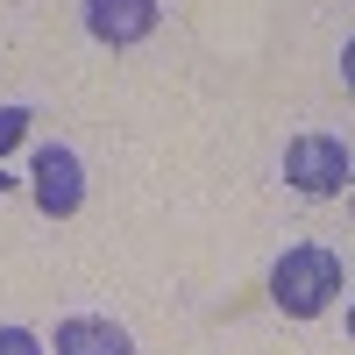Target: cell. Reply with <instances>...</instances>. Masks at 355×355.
Instances as JSON below:
<instances>
[{"label":"cell","instance_id":"2","mask_svg":"<svg viewBox=\"0 0 355 355\" xmlns=\"http://www.w3.org/2000/svg\"><path fill=\"white\" fill-rule=\"evenodd\" d=\"M348 178H355V164H348V142H341V135H291V142H284V185H291V192L334 199Z\"/></svg>","mask_w":355,"mask_h":355},{"label":"cell","instance_id":"8","mask_svg":"<svg viewBox=\"0 0 355 355\" xmlns=\"http://www.w3.org/2000/svg\"><path fill=\"white\" fill-rule=\"evenodd\" d=\"M341 78H348V93H355V36L341 43Z\"/></svg>","mask_w":355,"mask_h":355},{"label":"cell","instance_id":"9","mask_svg":"<svg viewBox=\"0 0 355 355\" xmlns=\"http://www.w3.org/2000/svg\"><path fill=\"white\" fill-rule=\"evenodd\" d=\"M8 185H15V178H8V171H0V192H8Z\"/></svg>","mask_w":355,"mask_h":355},{"label":"cell","instance_id":"4","mask_svg":"<svg viewBox=\"0 0 355 355\" xmlns=\"http://www.w3.org/2000/svg\"><path fill=\"white\" fill-rule=\"evenodd\" d=\"M157 0H85V28H93V43H107V50H128V43H142L157 28Z\"/></svg>","mask_w":355,"mask_h":355},{"label":"cell","instance_id":"5","mask_svg":"<svg viewBox=\"0 0 355 355\" xmlns=\"http://www.w3.org/2000/svg\"><path fill=\"white\" fill-rule=\"evenodd\" d=\"M57 355H135V341L114 327V320H93V313H78L57 327Z\"/></svg>","mask_w":355,"mask_h":355},{"label":"cell","instance_id":"1","mask_svg":"<svg viewBox=\"0 0 355 355\" xmlns=\"http://www.w3.org/2000/svg\"><path fill=\"white\" fill-rule=\"evenodd\" d=\"M334 299H341V256H334V249L299 242V249L277 256V270H270V306H277L284 320H320Z\"/></svg>","mask_w":355,"mask_h":355},{"label":"cell","instance_id":"10","mask_svg":"<svg viewBox=\"0 0 355 355\" xmlns=\"http://www.w3.org/2000/svg\"><path fill=\"white\" fill-rule=\"evenodd\" d=\"M348 334H355V306H348Z\"/></svg>","mask_w":355,"mask_h":355},{"label":"cell","instance_id":"6","mask_svg":"<svg viewBox=\"0 0 355 355\" xmlns=\"http://www.w3.org/2000/svg\"><path fill=\"white\" fill-rule=\"evenodd\" d=\"M21 135H28V107H0V157H8Z\"/></svg>","mask_w":355,"mask_h":355},{"label":"cell","instance_id":"7","mask_svg":"<svg viewBox=\"0 0 355 355\" xmlns=\"http://www.w3.org/2000/svg\"><path fill=\"white\" fill-rule=\"evenodd\" d=\"M0 355H43V341L28 327H0Z\"/></svg>","mask_w":355,"mask_h":355},{"label":"cell","instance_id":"3","mask_svg":"<svg viewBox=\"0 0 355 355\" xmlns=\"http://www.w3.org/2000/svg\"><path fill=\"white\" fill-rule=\"evenodd\" d=\"M36 206L50 220H71L78 206H85V164H78V150H64V142H50V150H36Z\"/></svg>","mask_w":355,"mask_h":355}]
</instances>
